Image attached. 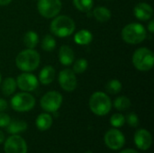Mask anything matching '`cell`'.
<instances>
[{"label":"cell","instance_id":"obj_24","mask_svg":"<svg viewBox=\"0 0 154 153\" xmlns=\"http://www.w3.org/2000/svg\"><path fill=\"white\" fill-rule=\"evenodd\" d=\"M114 106L119 111H125L131 106V100L126 96H119L116 98Z\"/></svg>","mask_w":154,"mask_h":153},{"label":"cell","instance_id":"obj_35","mask_svg":"<svg viewBox=\"0 0 154 153\" xmlns=\"http://www.w3.org/2000/svg\"><path fill=\"white\" fill-rule=\"evenodd\" d=\"M4 142H5V135H4L3 132L0 131V144L3 143Z\"/></svg>","mask_w":154,"mask_h":153},{"label":"cell","instance_id":"obj_9","mask_svg":"<svg viewBox=\"0 0 154 153\" xmlns=\"http://www.w3.org/2000/svg\"><path fill=\"white\" fill-rule=\"evenodd\" d=\"M104 140L106 146L113 151L122 149L125 143V135L118 129H111L107 131L105 134Z\"/></svg>","mask_w":154,"mask_h":153},{"label":"cell","instance_id":"obj_17","mask_svg":"<svg viewBox=\"0 0 154 153\" xmlns=\"http://www.w3.org/2000/svg\"><path fill=\"white\" fill-rule=\"evenodd\" d=\"M55 77V69L51 66H45L40 72L39 80L43 85L51 84Z\"/></svg>","mask_w":154,"mask_h":153},{"label":"cell","instance_id":"obj_32","mask_svg":"<svg viewBox=\"0 0 154 153\" xmlns=\"http://www.w3.org/2000/svg\"><path fill=\"white\" fill-rule=\"evenodd\" d=\"M148 30L150 31V32H154V21H151L149 23V25H148Z\"/></svg>","mask_w":154,"mask_h":153},{"label":"cell","instance_id":"obj_13","mask_svg":"<svg viewBox=\"0 0 154 153\" xmlns=\"http://www.w3.org/2000/svg\"><path fill=\"white\" fill-rule=\"evenodd\" d=\"M134 143L138 149L142 151H146L150 149L152 144V136L151 133L145 129L138 130L134 134Z\"/></svg>","mask_w":154,"mask_h":153},{"label":"cell","instance_id":"obj_5","mask_svg":"<svg viewBox=\"0 0 154 153\" xmlns=\"http://www.w3.org/2000/svg\"><path fill=\"white\" fill-rule=\"evenodd\" d=\"M133 63L138 70H150L153 67V52L150 49L144 47L137 49L133 55Z\"/></svg>","mask_w":154,"mask_h":153},{"label":"cell","instance_id":"obj_34","mask_svg":"<svg viewBox=\"0 0 154 153\" xmlns=\"http://www.w3.org/2000/svg\"><path fill=\"white\" fill-rule=\"evenodd\" d=\"M12 0H0V5H7L11 3Z\"/></svg>","mask_w":154,"mask_h":153},{"label":"cell","instance_id":"obj_28","mask_svg":"<svg viewBox=\"0 0 154 153\" xmlns=\"http://www.w3.org/2000/svg\"><path fill=\"white\" fill-rule=\"evenodd\" d=\"M125 117L122 114H115L110 118V124L116 128L122 127L125 124Z\"/></svg>","mask_w":154,"mask_h":153},{"label":"cell","instance_id":"obj_27","mask_svg":"<svg viewBox=\"0 0 154 153\" xmlns=\"http://www.w3.org/2000/svg\"><path fill=\"white\" fill-rule=\"evenodd\" d=\"M88 60H85V59H79L78 60L75 61L74 65H73V71L74 73H77V74H81L83 73L87 69H88Z\"/></svg>","mask_w":154,"mask_h":153},{"label":"cell","instance_id":"obj_19","mask_svg":"<svg viewBox=\"0 0 154 153\" xmlns=\"http://www.w3.org/2000/svg\"><path fill=\"white\" fill-rule=\"evenodd\" d=\"M27 129V124L24 121L21 120H14L9 123L6 126V130L11 134H16L22 132H24Z\"/></svg>","mask_w":154,"mask_h":153},{"label":"cell","instance_id":"obj_31","mask_svg":"<svg viewBox=\"0 0 154 153\" xmlns=\"http://www.w3.org/2000/svg\"><path fill=\"white\" fill-rule=\"evenodd\" d=\"M8 107V105H7V102L3 99V98H0V112H4L7 109Z\"/></svg>","mask_w":154,"mask_h":153},{"label":"cell","instance_id":"obj_15","mask_svg":"<svg viewBox=\"0 0 154 153\" xmlns=\"http://www.w3.org/2000/svg\"><path fill=\"white\" fill-rule=\"evenodd\" d=\"M75 55L73 52V50L68 46L63 45L60 48L59 50V60L60 62L64 66H69L74 62Z\"/></svg>","mask_w":154,"mask_h":153},{"label":"cell","instance_id":"obj_21","mask_svg":"<svg viewBox=\"0 0 154 153\" xmlns=\"http://www.w3.org/2000/svg\"><path fill=\"white\" fill-rule=\"evenodd\" d=\"M16 80L13 78H6L2 84V92L5 96L13 95L16 89Z\"/></svg>","mask_w":154,"mask_h":153},{"label":"cell","instance_id":"obj_1","mask_svg":"<svg viewBox=\"0 0 154 153\" xmlns=\"http://www.w3.org/2000/svg\"><path fill=\"white\" fill-rule=\"evenodd\" d=\"M17 68L23 72H30L36 69L40 64V54L33 49L22 50L15 59Z\"/></svg>","mask_w":154,"mask_h":153},{"label":"cell","instance_id":"obj_3","mask_svg":"<svg viewBox=\"0 0 154 153\" xmlns=\"http://www.w3.org/2000/svg\"><path fill=\"white\" fill-rule=\"evenodd\" d=\"M89 107L92 113L98 116L107 115L112 107L110 97L103 92H95L89 98Z\"/></svg>","mask_w":154,"mask_h":153},{"label":"cell","instance_id":"obj_2","mask_svg":"<svg viewBox=\"0 0 154 153\" xmlns=\"http://www.w3.org/2000/svg\"><path fill=\"white\" fill-rule=\"evenodd\" d=\"M51 32L60 38L68 37L71 35L76 28L75 23L72 18L67 15L55 16L53 21L51 23Z\"/></svg>","mask_w":154,"mask_h":153},{"label":"cell","instance_id":"obj_22","mask_svg":"<svg viewBox=\"0 0 154 153\" xmlns=\"http://www.w3.org/2000/svg\"><path fill=\"white\" fill-rule=\"evenodd\" d=\"M39 41L38 34L33 31H29L23 37V42L28 49H33L36 47Z\"/></svg>","mask_w":154,"mask_h":153},{"label":"cell","instance_id":"obj_10","mask_svg":"<svg viewBox=\"0 0 154 153\" xmlns=\"http://www.w3.org/2000/svg\"><path fill=\"white\" fill-rule=\"evenodd\" d=\"M4 149L5 153H27V144L23 138L13 134L5 142Z\"/></svg>","mask_w":154,"mask_h":153},{"label":"cell","instance_id":"obj_16","mask_svg":"<svg viewBox=\"0 0 154 153\" xmlns=\"http://www.w3.org/2000/svg\"><path fill=\"white\" fill-rule=\"evenodd\" d=\"M35 124L38 130L42 132L47 131L52 125V117L49 114H46V113L41 114L37 116Z\"/></svg>","mask_w":154,"mask_h":153},{"label":"cell","instance_id":"obj_20","mask_svg":"<svg viewBox=\"0 0 154 153\" xmlns=\"http://www.w3.org/2000/svg\"><path fill=\"white\" fill-rule=\"evenodd\" d=\"M93 16L101 23L107 22L111 18V12L105 6H98L93 10Z\"/></svg>","mask_w":154,"mask_h":153},{"label":"cell","instance_id":"obj_4","mask_svg":"<svg viewBox=\"0 0 154 153\" xmlns=\"http://www.w3.org/2000/svg\"><path fill=\"white\" fill-rule=\"evenodd\" d=\"M123 40L129 44H138L146 38V30L143 25L132 23L125 25L122 30Z\"/></svg>","mask_w":154,"mask_h":153},{"label":"cell","instance_id":"obj_14","mask_svg":"<svg viewBox=\"0 0 154 153\" xmlns=\"http://www.w3.org/2000/svg\"><path fill=\"white\" fill-rule=\"evenodd\" d=\"M134 14L138 20L147 21L152 17L153 9L152 5L147 3H139L134 6Z\"/></svg>","mask_w":154,"mask_h":153},{"label":"cell","instance_id":"obj_11","mask_svg":"<svg viewBox=\"0 0 154 153\" xmlns=\"http://www.w3.org/2000/svg\"><path fill=\"white\" fill-rule=\"evenodd\" d=\"M59 84L63 90L68 92H72L77 87V78L72 69H65L61 70L59 74Z\"/></svg>","mask_w":154,"mask_h":153},{"label":"cell","instance_id":"obj_25","mask_svg":"<svg viewBox=\"0 0 154 153\" xmlns=\"http://www.w3.org/2000/svg\"><path fill=\"white\" fill-rule=\"evenodd\" d=\"M56 47V41L55 39L50 35V34H47L43 37L42 41V48L43 50L45 51H51L55 49Z\"/></svg>","mask_w":154,"mask_h":153},{"label":"cell","instance_id":"obj_18","mask_svg":"<svg viewBox=\"0 0 154 153\" xmlns=\"http://www.w3.org/2000/svg\"><path fill=\"white\" fill-rule=\"evenodd\" d=\"M92 38H93L92 33L89 31H88L86 29H83V30L79 31L75 34L74 41L79 45H88V44H89L91 42Z\"/></svg>","mask_w":154,"mask_h":153},{"label":"cell","instance_id":"obj_30","mask_svg":"<svg viewBox=\"0 0 154 153\" xmlns=\"http://www.w3.org/2000/svg\"><path fill=\"white\" fill-rule=\"evenodd\" d=\"M11 122L10 116L7 114L0 112V127H6Z\"/></svg>","mask_w":154,"mask_h":153},{"label":"cell","instance_id":"obj_37","mask_svg":"<svg viewBox=\"0 0 154 153\" xmlns=\"http://www.w3.org/2000/svg\"><path fill=\"white\" fill-rule=\"evenodd\" d=\"M86 153H92V151H87Z\"/></svg>","mask_w":154,"mask_h":153},{"label":"cell","instance_id":"obj_36","mask_svg":"<svg viewBox=\"0 0 154 153\" xmlns=\"http://www.w3.org/2000/svg\"><path fill=\"white\" fill-rule=\"evenodd\" d=\"M1 81H2V75H1V73H0V84H1Z\"/></svg>","mask_w":154,"mask_h":153},{"label":"cell","instance_id":"obj_12","mask_svg":"<svg viewBox=\"0 0 154 153\" xmlns=\"http://www.w3.org/2000/svg\"><path fill=\"white\" fill-rule=\"evenodd\" d=\"M38 78L31 73H22L16 79L17 87L24 92L33 91L38 87Z\"/></svg>","mask_w":154,"mask_h":153},{"label":"cell","instance_id":"obj_23","mask_svg":"<svg viewBox=\"0 0 154 153\" xmlns=\"http://www.w3.org/2000/svg\"><path fill=\"white\" fill-rule=\"evenodd\" d=\"M73 4L79 11L88 13L92 9L94 2L93 0H73Z\"/></svg>","mask_w":154,"mask_h":153},{"label":"cell","instance_id":"obj_26","mask_svg":"<svg viewBox=\"0 0 154 153\" xmlns=\"http://www.w3.org/2000/svg\"><path fill=\"white\" fill-rule=\"evenodd\" d=\"M106 89L109 94L116 95L122 90V83L117 79H112L106 85Z\"/></svg>","mask_w":154,"mask_h":153},{"label":"cell","instance_id":"obj_38","mask_svg":"<svg viewBox=\"0 0 154 153\" xmlns=\"http://www.w3.org/2000/svg\"><path fill=\"white\" fill-rule=\"evenodd\" d=\"M35 1H38V0H35Z\"/></svg>","mask_w":154,"mask_h":153},{"label":"cell","instance_id":"obj_29","mask_svg":"<svg viewBox=\"0 0 154 153\" xmlns=\"http://www.w3.org/2000/svg\"><path fill=\"white\" fill-rule=\"evenodd\" d=\"M126 122L127 124L132 127H137L139 124V118L134 113H130L126 116Z\"/></svg>","mask_w":154,"mask_h":153},{"label":"cell","instance_id":"obj_6","mask_svg":"<svg viewBox=\"0 0 154 153\" xmlns=\"http://www.w3.org/2000/svg\"><path fill=\"white\" fill-rule=\"evenodd\" d=\"M35 106V98L29 93L23 92L14 96L11 99V106L17 112H27Z\"/></svg>","mask_w":154,"mask_h":153},{"label":"cell","instance_id":"obj_33","mask_svg":"<svg viewBox=\"0 0 154 153\" xmlns=\"http://www.w3.org/2000/svg\"><path fill=\"white\" fill-rule=\"evenodd\" d=\"M120 153H140V152H138L137 151L133 150V149H127V150H124V151H122Z\"/></svg>","mask_w":154,"mask_h":153},{"label":"cell","instance_id":"obj_7","mask_svg":"<svg viewBox=\"0 0 154 153\" xmlns=\"http://www.w3.org/2000/svg\"><path fill=\"white\" fill-rule=\"evenodd\" d=\"M62 4L60 0H38L37 8L40 14L45 18H53L59 14Z\"/></svg>","mask_w":154,"mask_h":153},{"label":"cell","instance_id":"obj_8","mask_svg":"<svg viewBox=\"0 0 154 153\" xmlns=\"http://www.w3.org/2000/svg\"><path fill=\"white\" fill-rule=\"evenodd\" d=\"M62 104V96L57 91L47 92L41 99L42 108L48 113H55Z\"/></svg>","mask_w":154,"mask_h":153}]
</instances>
